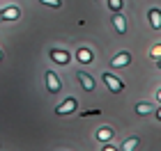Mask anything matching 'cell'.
Instances as JSON below:
<instances>
[{"label":"cell","instance_id":"6da1fadb","mask_svg":"<svg viewBox=\"0 0 161 151\" xmlns=\"http://www.w3.org/2000/svg\"><path fill=\"white\" fill-rule=\"evenodd\" d=\"M46 87H48L51 94H58V92H60L62 83H60V78L55 76V71H46Z\"/></svg>","mask_w":161,"mask_h":151},{"label":"cell","instance_id":"7a4b0ae2","mask_svg":"<svg viewBox=\"0 0 161 151\" xmlns=\"http://www.w3.org/2000/svg\"><path fill=\"white\" fill-rule=\"evenodd\" d=\"M104 83L108 85V89H111V92H115V94H118V92H122V89H124V83L120 80V78L111 76V73H104Z\"/></svg>","mask_w":161,"mask_h":151},{"label":"cell","instance_id":"3957f363","mask_svg":"<svg viewBox=\"0 0 161 151\" xmlns=\"http://www.w3.org/2000/svg\"><path fill=\"white\" fill-rule=\"evenodd\" d=\"M76 105H78V101L76 98H67L64 103H60L55 108V114H69V112H74L76 110Z\"/></svg>","mask_w":161,"mask_h":151},{"label":"cell","instance_id":"277c9868","mask_svg":"<svg viewBox=\"0 0 161 151\" xmlns=\"http://www.w3.org/2000/svg\"><path fill=\"white\" fill-rule=\"evenodd\" d=\"M147 18H150V25L154 28V30H159V28H161V9H157V7L147 9Z\"/></svg>","mask_w":161,"mask_h":151},{"label":"cell","instance_id":"5b68a950","mask_svg":"<svg viewBox=\"0 0 161 151\" xmlns=\"http://www.w3.org/2000/svg\"><path fill=\"white\" fill-rule=\"evenodd\" d=\"M131 62V55L127 53V50H122L120 55H115L113 57V62H111V67H115V69H120V67H127V64Z\"/></svg>","mask_w":161,"mask_h":151},{"label":"cell","instance_id":"8992f818","mask_svg":"<svg viewBox=\"0 0 161 151\" xmlns=\"http://www.w3.org/2000/svg\"><path fill=\"white\" fill-rule=\"evenodd\" d=\"M113 25H115V30H118L120 34L127 32V21H124V16L120 12H113Z\"/></svg>","mask_w":161,"mask_h":151},{"label":"cell","instance_id":"52a82bcc","mask_svg":"<svg viewBox=\"0 0 161 151\" xmlns=\"http://www.w3.org/2000/svg\"><path fill=\"white\" fill-rule=\"evenodd\" d=\"M157 103H138L136 105V114H141V117H145V114H152V112H157Z\"/></svg>","mask_w":161,"mask_h":151},{"label":"cell","instance_id":"ba28073f","mask_svg":"<svg viewBox=\"0 0 161 151\" xmlns=\"http://www.w3.org/2000/svg\"><path fill=\"white\" fill-rule=\"evenodd\" d=\"M78 80H80V85H83V89H85V92H92V89H94V80H92V76H87L85 71H78Z\"/></svg>","mask_w":161,"mask_h":151},{"label":"cell","instance_id":"9c48e42d","mask_svg":"<svg viewBox=\"0 0 161 151\" xmlns=\"http://www.w3.org/2000/svg\"><path fill=\"white\" fill-rule=\"evenodd\" d=\"M51 57H53V62H58V64H67L69 62V53H67V50L53 48V50H51Z\"/></svg>","mask_w":161,"mask_h":151},{"label":"cell","instance_id":"30bf717a","mask_svg":"<svg viewBox=\"0 0 161 151\" xmlns=\"http://www.w3.org/2000/svg\"><path fill=\"white\" fill-rule=\"evenodd\" d=\"M19 7H7V9H3V21H16L19 18Z\"/></svg>","mask_w":161,"mask_h":151},{"label":"cell","instance_id":"8fae6325","mask_svg":"<svg viewBox=\"0 0 161 151\" xmlns=\"http://www.w3.org/2000/svg\"><path fill=\"white\" fill-rule=\"evenodd\" d=\"M111 138H113V131H111V128H99V131H97V140H99V142H108Z\"/></svg>","mask_w":161,"mask_h":151},{"label":"cell","instance_id":"7c38bea8","mask_svg":"<svg viewBox=\"0 0 161 151\" xmlns=\"http://www.w3.org/2000/svg\"><path fill=\"white\" fill-rule=\"evenodd\" d=\"M136 147H138V138H129V140L122 144V149H120V151H134Z\"/></svg>","mask_w":161,"mask_h":151},{"label":"cell","instance_id":"4fadbf2b","mask_svg":"<svg viewBox=\"0 0 161 151\" xmlns=\"http://www.w3.org/2000/svg\"><path fill=\"white\" fill-rule=\"evenodd\" d=\"M78 60L83 62V64L92 62V53H90V50H87V48H80V50H78Z\"/></svg>","mask_w":161,"mask_h":151},{"label":"cell","instance_id":"5bb4252c","mask_svg":"<svg viewBox=\"0 0 161 151\" xmlns=\"http://www.w3.org/2000/svg\"><path fill=\"white\" fill-rule=\"evenodd\" d=\"M108 7H111L113 12H120L122 9V0H108Z\"/></svg>","mask_w":161,"mask_h":151},{"label":"cell","instance_id":"9a60e30c","mask_svg":"<svg viewBox=\"0 0 161 151\" xmlns=\"http://www.w3.org/2000/svg\"><path fill=\"white\" fill-rule=\"evenodd\" d=\"M39 3H44V5H48V7H55V9H58V7L62 5V0H39Z\"/></svg>","mask_w":161,"mask_h":151},{"label":"cell","instance_id":"2e32d148","mask_svg":"<svg viewBox=\"0 0 161 151\" xmlns=\"http://www.w3.org/2000/svg\"><path fill=\"white\" fill-rule=\"evenodd\" d=\"M152 57H161V44H159L154 50H152Z\"/></svg>","mask_w":161,"mask_h":151},{"label":"cell","instance_id":"e0dca14e","mask_svg":"<svg viewBox=\"0 0 161 151\" xmlns=\"http://www.w3.org/2000/svg\"><path fill=\"white\" fill-rule=\"evenodd\" d=\"M157 117H159V119H161V105H159V108H157Z\"/></svg>","mask_w":161,"mask_h":151},{"label":"cell","instance_id":"ac0fdd59","mask_svg":"<svg viewBox=\"0 0 161 151\" xmlns=\"http://www.w3.org/2000/svg\"><path fill=\"white\" fill-rule=\"evenodd\" d=\"M104 151H115V149H113V147H106V149H104Z\"/></svg>","mask_w":161,"mask_h":151},{"label":"cell","instance_id":"d6986e66","mask_svg":"<svg viewBox=\"0 0 161 151\" xmlns=\"http://www.w3.org/2000/svg\"><path fill=\"white\" fill-rule=\"evenodd\" d=\"M0 62H3V50H0Z\"/></svg>","mask_w":161,"mask_h":151},{"label":"cell","instance_id":"ffe728a7","mask_svg":"<svg viewBox=\"0 0 161 151\" xmlns=\"http://www.w3.org/2000/svg\"><path fill=\"white\" fill-rule=\"evenodd\" d=\"M157 67H159V69H161V60H159V64H157Z\"/></svg>","mask_w":161,"mask_h":151},{"label":"cell","instance_id":"44dd1931","mask_svg":"<svg viewBox=\"0 0 161 151\" xmlns=\"http://www.w3.org/2000/svg\"><path fill=\"white\" fill-rule=\"evenodd\" d=\"M0 21H3V12H0Z\"/></svg>","mask_w":161,"mask_h":151},{"label":"cell","instance_id":"7402d4cb","mask_svg":"<svg viewBox=\"0 0 161 151\" xmlns=\"http://www.w3.org/2000/svg\"><path fill=\"white\" fill-rule=\"evenodd\" d=\"M159 101H161V92H159Z\"/></svg>","mask_w":161,"mask_h":151}]
</instances>
